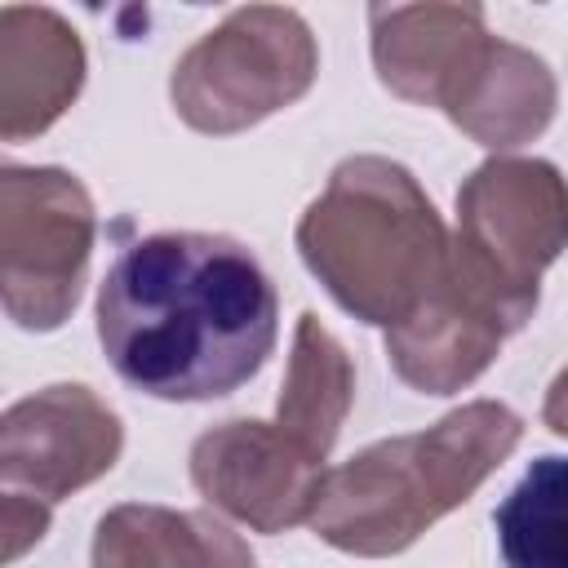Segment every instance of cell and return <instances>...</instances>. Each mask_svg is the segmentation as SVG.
Returning <instances> with one entry per match:
<instances>
[{
	"label": "cell",
	"mask_w": 568,
	"mask_h": 568,
	"mask_svg": "<svg viewBox=\"0 0 568 568\" xmlns=\"http://www.w3.org/2000/svg\"><path fill=\"white\" fill-rule=\"evenodd\" d=\"M559 106V89L550 67L497 36H484L479 49L466 58L462 75L444 93L439 111L479 146L506 151L532 142Z\"/></svg>",
	"instance_id": "8fae6325"
},
{
	"label": "cell",
	"mask_w": 568,
	"mask_h": 568,
	"mask_svg": "<svg viewBox=\"0 0 568 568\" xmlns=\"http://www.w3.org/2000/svg\"><path fill=\"white\" fill-rule=\"evenodd\" d=\"M351 404H355L351 355L320 324V315L306 311L293 333V355H288L284 386H280V404H275V426L288 430L306 453L324 462L337 444V430Z\"/></svg>",
	"instance_id": "5bb4252c"
},
{
	"label": "cell",
	"mask_w": 568,
	"mask_h": 568,
	"mask_svg": "<svg viewBox=\"0 0 568 568\" xmlns=\"http://www.w3.org/2000/svg\"><path fill=\"white\" fill-rule=\"evenodd\" d=\"M297 253L342 311L395 328L444 284L453 240L404 164L351 155L306 204Z\"/></svg>",
	"instance_id": "7a4b0ae2"
},
{
	"label": "cell",
	"mask_w": 568,
	"mask_h": 568,
	"mask_svg": "<svg viewBox=\"0 0 568 568\" xmlns=\"http://www.w3.org/2000/svg\"><path fill=\"white\" fill-rule=\"evenodd\" d=\"M506 568H568V457H537L493 515Z\"/></svg>",
	"instance_id": "9a60e30c"
},
{
	"label": "cell",
	"mask_w": 568,
	"mask_h": 568,
	"mask_svg": "<svg viewBox=\"0 0 568 568\" xmlns=\"http://www.w3.org/2000/svg\"><path fill=\"white\" fill-rule=\"evenodd\" d=\"M93 568H257V559L209 510L129 501L98 519Z\"/></svg>",
	"instance_id": "4fadbf2b"
},
{
	"label": "cell",
	"mask_w": 568,
	"mask_h": 568,
	"mask_svg": "<svg viewBox=\"0 0 568 568\" xmlns=\"http://www.w3.org/2000/svg\"><path fill=\"white\" fill-rule=\"evenodd\" d=\"M568 248V178L550 160L493 155L457 191L448 266L515 328L541 297V271Z\"/></svg>",
	"instance_id": "277c9868"
},
{
	"label": "cell",
	"mask_w": 568,
	"mask_h": 568,
	"mask_svg": "<svg viewBox=\"0 0 568 568\" xmlns=\"http://www.w3.org/2000/svg\"><path fill=\"white\" fill-rule=\"evenodd\" d=\"M510 333L515 324L448 266L444 284L408 320L386 328V359L413 390L453 395L497 359Z\"/></svg>",
	"instance_id": "9c48e42d"
},
{
	"label": "cell",
	"mask_w": 568,
	"mask_h": 568,
	"mask_svg": "<svg viewBox=\"0 0 568 568\" xmlns=\"http://www.w3.org/2000/svg\"><path fill=\"white\" fill-rule=\"evenodd\" d=\"M519 435L524 422L506 404L475 399L417 435L377 439L324 475L311 528L359 559L399 555L457 510L515 453Z\"/></svg>",
	"instance_id": "3957f363"
},
{
	"label": "cell",
	"mask_w": 568,
	"mask_h": 568,
	"mask_svg": "<svg viewBox=\"0 0 568 568\" xmlns=\"http://www.w3.org/2000/svg\"><path fill=\"white\" fill-rule=\"evenodd\" d=\"M49 528V506L44 501H31V497H18V493H4L0 501V532H4V559L13 564L27 546H36Z\"/></svg>",
	"instance_id": "2e32d148"
},
{
	"label": "cell",
	"mask_w": 568,
	"mask_h": 568,
	"mask_svg": "<svg viewBox=\"0 0 568 568\" xmlns=\"http://www.w3.org/2000/svg\"><path fill=\"white\" fill-rule=\"evenodd\" d=\"M275 333V284L231 235H146L98 284V342L111 368L151 399L231 395L266 364Z\"/></svg>",
	"instance_id": "6da1fadb"
},
{
	"label": "cell",
	"mask_w": 568,
	"mask_h": 568,
	"mask_svg": "<svg viewBox=\"0 0 568 568\" xmlns=\"http://www.w3.org/2000/svg\"><path fill=\"white\" fill-rule=\"evenodd\" d=\"M124 448V426L106 399L80 382L44 386L0 417V484L4 493L58 506L102 479Z\"/></svg>",
	"instance_id": "52a82bcc"
},
{
	"label": "cell",
	"mask_w": 568,
	"mask_h": 568,
	"mask_svg": "<svg viewBox=\"0 0 568 568\" xmlns=\"http://www.w3.org/2000/svg\"><path fill=\"white\" fill-rule=\"evenodd\" d=\"M84 84V44L75 27L40 4L0 9V138L44 133Z\"/></svg>",
	"instance_id": "30bf717a"
},
{
	"label": "cell",
	"mask_w": 568,
	"mask_h": 568,
	"mask_svg": "<svg viewBox=\"0 0 568 568\" xmlns=\"http://www.w3.org/2000/svg\"><path fill=\"white\" fill-rule=\"evenodd\" d=\"M368 31L377 80L417 106H439L488 36L479 4H373Z\"/></svg>",
	"instance_id": "7c38bea8"
},
{
	"label": "cell",
	"mask_w": 568,
	"mask_h": 568,
	"mask_svg": "<svg viewBox=\"0 0 568 568\" xmlns=\"http://www.w3.org/2000/svg\"><path fill=\"white\" fill-rule=\"evenodd\" d=\"M93 200L67 169L0 173V297L18 328H58L84 288L93 257Z\"/></svg>",
	"instance_id": "8992f818"
},
{
	"label": "cell",
	"mask_w": 568,
	"mask_h": 568,
	"mask_svg": "<svg viewBox=\"0 0 568 568\" xmlns=\"http://www.w3.org/2000/svg\"><path fill=\"white\" fill-rule=\"evenodd\" d=\"M320 71V49L302 13L248 4L204 31L173 67V111L195 133H244L293 106Z\"/></svg>",
	"instance_id": "5b68a950"
},
{
	"label": "cell",
	"mask_w": 568,
	"mask_h": 568,
	"mask_svg": "<svg viewBox=\"0 0 568 568\" xmlns=\"http://www.w3.org/2000/svg\"><path fill=\"white\" fill-rule=\"evenodd\" d=\"M541 422H546L555 435H564V439H568V368L550 382L546 404H541Z\"/></svg>",
	"instance_id": "e0dca14e"
},
{
	"label": "cell",
	"mask_w": 568,
	"mask_h": 568,
	"mask_svg": "<svg viewBox=\"0 0 568 568\" xmlns=\"http://www.w3.org/2000/svg\"><path fill=\"white\" fill-rule=\"evenodd\" d=\"M191 484L222 515L253 532H284L311 524L320 501V457L306 453L275 422H222L191 444Z\"/></svg>",
	"instance_id": "ba28073f"
}]
</instances>
